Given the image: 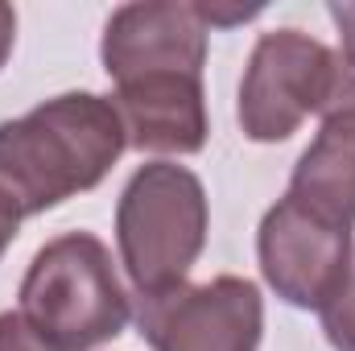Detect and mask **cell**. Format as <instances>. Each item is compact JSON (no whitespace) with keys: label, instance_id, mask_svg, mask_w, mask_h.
<instances>
[{"label":"cell","instance_id":"obj_7","mask_svg":"<svg viewBox=\"0 0 355 351\" xmlns=\"http://www.w3.org/2000/svg\"><path fill=\"white\" fill-rule=\"evenodd\" d=\"M99 54H103V71L116 83L157 71L202 75L207 21L198 17V4H178V0L124 4L112 12Z\"/></svg>","mask_w":355,"mask_h":351},{"label":"cell","instance_id":"obj_2","mask_svg":"<svg viewBox=\"0 0 355 351\" xmlns=\"http://www.w3.org/2000/svg\"><path fill=\"white\" fill-rule=\"evenodd\" d=\"M50 351H91L128 323V293L112 252L91 232L50 240L21 281V310Z\"/></svg>","mask_w":355,"mask_h":351},{"label":"cell","instance_id":"obj_12","mask_svg":"<svg viewBox=\"0 0 355 351\" xmlns=\"http://www.w3.org/2000/svg\"><path fill=\"white\" fill-rule=\"evenodd\" d=\"M0 351H50L21 314H0Z\"/></svg>","mask_w":355,"mask_h":351},{"label":"cell","instance_id":"obj_14","mask_svg":"<svg viewBox=\"0 0 355 351\" xmlns=\"http://www.w3.org/2000/svg\"><path fill=\"white\" fill-rule=\"evenodd\" d=\"M12 37H17V12H12V4L0 0V67L12 54Z\"/></svg>","mask_w":355,"mask_h":351},{"label":"cell","instance_id":"obj_5","mask_svg":"<svg viewBox=\"0 0 355 351\" xmlns=\"http://www.w3.org/2000/svg\"><path fill=\"white\" fill-rule=\"evenodd\" d=\"M335 50L297 29L265 33L240 83V128L248 141H285L327 99Z\"/></svg>","mask_w":355,"mask_h":351},{"label":"cell","instance_id":"obj_8","mask_svg":"<svg viewBox=\"0 0 355 351\" xmlns=\"http://www.w3.org/2000/svg\"><path fill=\"white\" fill-rule=\"evenodd\" d=\"M112 108L120 112L124 137L141 153H198L207 145L202 75L157 71L116 83Z\"/></svg>","mask_w":355,"mask_h":351},{"label":"cell","instance_id":"obj_11","mask_svg":"<svg viewBox=\"0 0 355 351\" xmlns=\"http://www.w3.org/2000/svg\"><path fill=\"white\" fill-rule=\"evenodd\" d=\"M318 116H322V120H343V124L355 128V58L335 54L331 83H327V99H322Z\"/></svg>","mask_w":355,"mask_h":351},{"label":"cell","instance_id":"obj_4","mask_svg":"<svg viewBox=\"0 0 355 351\" xmlns=\"http://www.w3.org/2000/svg\"><path fill=\"white\" fill-rule=\"evenodd\" d=\"M137 327L153 351H257L265 331L261 289L244 277H215L137 298Z\"/></svg>","mask_w":355,"mask_h":351},{"label":"cell","instance_id":"obj_6","mask_svg":"<svg viewBox=\"0 0 355 351\" xmlns=\"http://www.w3.org/2000/svg\"><path fill=\"white\" fill-rule=\"evenodd\" d=\"M257 252L261 273L277 289V298H285L297 310H322L343 289L355 261L352 232L322 223L293 198H281L265 211Z\"/></svg>","mask_w":355,"mask_h":351},{"label":"cell","instance_id":"obj_13","mask_svg":"<svg viewBox=\"0 0 355 351\" xmlns=\"http://www.w3.org/2000/svg\"><path fill=\"white\" fill-rule=\"evenodd\" d=\"M331 21L339 25L343 54H347V58H355V0H347V4H331Z\"/></svg>","mask_w":355,"mask_h":351},{"label":"cell","instance_id":"obj_1","mask_svg":"<svg viewBox=\"0 0 355 351\" xmlns=\"http://www.w3.org/2000/svg\"><path fill=\"white\" fill-rule=\"evenodd\" d=\"M128 149L112 99L71 91L0 124V207L12 219L42 215L99 186Z\"/></svg>","mask_w":355,"mask_h":351},{"label":"cell","instance_id":"obj_9","mask_svg":"<svg viewBox=\"0 0 355 351\" xmlns=\"http://www.w3.org/2000/svg\"><path fill=\"white\" fill-rule=\"evenodd\" d=\"M302 211L318 215L322 223L355 228V128L343 120H322L314 145L297 157L289 194Z\"/></svg>","mask_w":355,"mask_h":351},{"label":"cell","instance_id":"obj_3","mask_svg":"<svg viewBox=\"0 0 355 351\" xmlns=\"http://www.w3.org/2000/svg\"><path fill=\"white\" fill-rule=\"evenodd\" d=\"M116 240L137 298L182 285L207 244L202 182L174 162L141 166L120 194Z\"/></svg>","mask_w":355,"mask_h":351},{"label":"cell","instance_id":"obj_15","mask_svg":"<svg viewBox=\"0 0 355 351\" xmlns=\"http://www.w3.org/2000/svg\"><path fill=\"white\" fill-rule=\"evenodd\" d=\"M17 223H21V219H12V215L0 207V257H4V248L17 240Z\"/></svg>","mask_w":355,"mask_h":351},{"label":"cell","instance_id":"obj_10","mask_svg":"<svg viewBox=\"0 0 355 351\" xmlns=\"http://www.w3.org/2000/svg\"><path fill=\"white\" fill-rule=\"evenodd\" d=\"M322 331L335 351H355V261L343 289L322 306Z\"/></svg>","mask_w":355,"mask_h":351}]
</instances>
